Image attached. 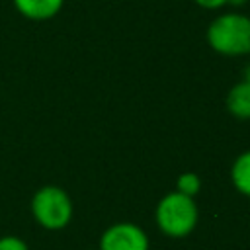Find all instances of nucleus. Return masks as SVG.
I'll list each match as a JSON object with an SVG mask.
<instances>
[{
	"label": "nucleus",
	"mask_w": 250,
	"mask_h": 250,
	"mask_svg": "<svg viewBox=\"0 0 250 250\" xmlns=\"http://www.w3.org/2000/svg\"><path fill=\"white\" fill-rule=\"evenodd\" d=\"M207 43L213 51L227 57L250 53V18L230 12L217 16L207 27Z\"/></svg>",
	"instance_id": "f257e3e1"
},
{
	"label": "nucleus",
	"mask_w": 250,
	"mask_h": 250,
	"mask_svg": "<svg viewBox=\"0 0 250 250\" xmlns=\"http://www.w3.org/2000/svg\"><path fill=\"white\" fill-rule=\"evenodd\" d=\"M154 219L164 234L172 238H182L195 229L199 211L193 197L180 191H170L158 201Z\"/></svg>",
	"instance_id": "f03ea898"
},
{
	"label": "nucleus",
	"mask_w": 250,
	"mask_h": 250,
	"mask_svg": "<svg viewBox=\"0 0 250 250\" xmlns=\"http://www.w3.org/2000/svg\"><path fill=\"white\" fill-rule=\"evenodd\" d=\"M33 219L47 230H61L72 219V199L59 186H43L31 199Z\"/></svg>",
	"instance_id": "7ed1b4c3"
},
{
	"label": "nucleus",
	"mask_w": 250,
	"mask_h": 250,
	"mask_svg": "<svg viewBox=\"0 0 250 250\" xmlns=\"http://www.w3.org/2000/svg\"><path fill=\"white\" fill-rule=\"evenodd\" d=\"M146 232L135 223H115L100 238V250H148Z\"/></svg>",
	"instance_id": "20e7f679"
},
{
	"label": "nucleus",
	"mask_w": 250,
	"mask_h": 250,
	"mask_svg": "<svg viewBox=\"0 0 250 250\" xmlns=\"http://www.w3.org/2000/svg\"><path fill=\"white\" fill-rule=\"evenodd\" d=\"M16 10L27 20L43 21L57 16L62 8V0H14Z\"/></svg>",
	"instance_id": "39448f33"
},
{
	"label": "nucleus",
	"mask_w": 250,
	"mask_h": 250,
	"mask_svg": "<svg viewBox=\"0 0 250 250\" xmlns=\"http://www.w3.org/2000/svg\"><path fill=\"white\" fill-rule=\"evenodd\" d=\"M227 109L238 119H250V82L240 80L227 94Z\"/></svg>",
	"instance_id": "423d86ee"
},
{
	"label": "nucleus",
	"mask_w": 250,
	"mask_h": 250,
	"mask_svg": "<svg viewBox=\"0 0 250 250\" xmlns=\"http://www.w3.org/2000/svg\"><path fill=\"white\" fill-rule=\"evenodd\" d=\"M230 180L238 193L250 197V150H244L236 156L230 168Z\"/></svg>",
	"instance_id": "0eeeda50"
},
{
	"label": "nucleus",
	"mask_w": 250,
	"mask_h": 250,
	"mask_svg": "<svg viewBox=\"0 0 250 250\" xmlns=\"http://www.w3.org/2000/svg\"><path fill=\"white\" fill-rule=\"evenodd\" d=\"M199 189H201V180H199V176L193 174V172H184V174L176 180V191H180V193H184V195L193 197V195L199 193Z\"/></svg>",
	"instance_id": "6e6552de"
},
{
	"label": "nucleus",
	"mask_w": 250,
	"mask_h": 250,
	"mask_svg": "<svg viewBox=\"0 0 250 250\" xmlns=\"http://www.w3.org/2000/svg\"><path fill=\"white\" fill-rule=\"evenodd\" d=\"M0 250H29V248H27V244H25L23 238L8 234V236H2L0 238Z\"/></svg>",
	"instance_id": "1a4fd4ad"
},
{
	"label": "nucleus",
	"mask_w": 250,
	"mask_h": 250,
	"mask_svg": "<svg viewBox=\"0 0 250 250\" xmlns=\"http://www.w3.org/2000/svg\"><path fill=\"white\" fill-rule=\"evenodd\" d=\"M195 4L205 10H217V8H223L225 4H229V0H195Z\"/></svg>",
	"instance_id": "9d476101"
},
{
	"label": "nucleus",
	"mask_w": 250,
	"mask_h": 250,
	"mask_svg": "<svg viewBox=\"0 0 250 250\" xmlns=\"http://www.w3.org/2000/svg\"><path fill=\"white\" fill-rule=\"evenodd\" d=\"M244 80H248L250 82V64L246 66V70H244Z\"/></svg>",
	"instance_id": "9b49d317"
},
{
	"label": "nucleus",
	"mask_w": 250,
	"mask_h": 250,
	"mask_svg": "<svg viewBox=\"0 0 250 250\" xmlns=\"http://www.w3.org/2000/svg\"><path fill=\"white\" fill-rule=\"evenodd\" d=\"M244 2H246V0H229V4H236V6H238V4H244Z\"/></svg>",
	"instance_id": "f8f14e48"
},
{
	"label": "nucleus",
	"mask_w": 250,
	"mask_h": 250,
	"mask_svg": "<svg viewBox=\"0 0 250 250\" xmlns=\"http://www.w3.org/2000/svg\"><path fill=\"white\" fill-rule=\"evenodd\" d=\"M248 55H250V53H248Z\"/></svg>",
	"instance_id": "ddd939ff"
}]
</instances>
